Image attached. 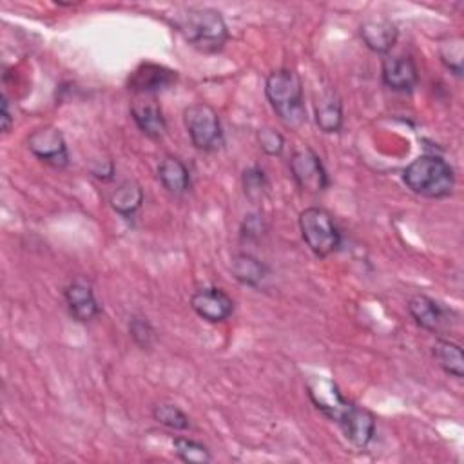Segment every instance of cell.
Instances as JSON below:
<instances>
[{"instance_id":"cell-1","label":"cell","mask_w":464,"mask_h":464,"mask_svg":"<svg viewBox=\"0 0 464 464\" xmlns=\"http://www.w3.org/2000/svg\"><path fill=\"white\" fill-rule=\"evenodd\" d=\"M174 29L198 51L218 53L228 40L223 16L210 7L179 9L170 18Z\"/></svg>"},{"instance_id":"cell-2","label":"cell","mask_w":464,"mask_h":464,"mask_svg":"<svg viewBox=\"0 0 464 464\" xmlns=\"http://www.w3.org/2000/svg\"><path fill=\"white\" fill-rule=\"evenodd\" d=\"M265 94L274 112L288 127H299L306 120L303 82L294 69H277L266 76Z\"/></svg>"},{"instance_id":"cell-3","label":"cell","mask_w":464,"mask_h":464,"mask_svg":"<svg viewBox=\"0 0 464 464\" xmlns=\"http://www.w3.org/2000/svg\"><path fill=\"white\" fill-rule=\"evenodd\" d=\"M402 181L411 192L419 196L440 199L453 192L455 174L451 165L442 158L424 154L406 165L402 170Z\"/></svg>"},{"instance_id":"cell-4","label":"cell","mask_w":464,"mask_h":464,"mask_svg":"<svg viewBox=\"0 0 464 464\" xmlns=\"http://www.w3.org/2000/svg\"><path fill=\"white\" fill-rule=\"evenodd\" d=\"M299 230L317 257L330 256L341 245V232L332 214L321 207H308L299 214Z\"/></svg>"},{"instance_id":"cell-5","label":"cell","mask_w":464,"mask_h":464,"mask_svg":"<svg viewBox=\"0 0 464 464\" xmlns=\"http://www.w3.org/2000/svg\"><path fill=\"white\" fill-rule=\"evenodd\" d=\"M183 123L192 145L198 150L210 152L223 145V129L216 109L198 102L183 111Z\"/></svg>"},{"instance_id":"cell-6","label":"cell","mask_w":464,"mask_h":464,"mask_svg":"<svg viewBox=\"0 0 464 464\" xmlns=\"http://www.w3.org/2000/svg\"><path fill=\"white\" fill-rule=\"evenodd\" d=\"M306 393H308L312 404L324 417H328L330 420H335L337 424L343 420V417L346 415V411L353 404L352 401L343 397L339 386L332 379L321 377V375L308 377Z\"/></svg>"},{"instance_id":"cell-7","label":"cell","mask_w":464,"mask_h":464,"mask_svg":"<svg viewBox=\"0 0 464 464\" xmlns=\"http://www.w3.org/2000/svg\"><path fill=\"white\" fill-rule=\"evenodd\" d=\"M288 167L292 178L303 190L317 194L328 187V174L321 163V158L310 147L297 149L290 156Z\"/></svg>"},{"instance_id":"cell-8","label":"cell","mask_w":464,"mask_h":464,"mask_svg":"<svg viewBox=\"0 0 464 464\" xmlns=\"http://www.w3.org/2000/svg\"><path fill=\"white\" fill-rule=\"evenodd\" d=\"M27 149L44 163L63 169L69 163V152L62 132L56 127L45 125L34 129L27 136Z\"/></svg>"},{"instance_id":"cell-9","label":"cell","mask_w":464,"mask_h":464,"mask_svg":"<svg viewBox=\"0 0 464 464\" xmlns=\"http://www.w3.org/2000/svg\"><path fill=\"white\" fill-rule=\"evenodd\" d=\"M178 72L152 62L140 63L129 76V89L134 94H156L176 83Z\"/></svg>"},{"instance_id":"cell-10","label":"cell","mask_w":464,"mask_h":464,"mask_svg":"<svg viewBox=\"0 0 464 464\" xmlns=\"http://www.w3.org/2000/svg\"><path fill=\"white\" fill-rule=\"evenodd\" d=\"M190 306L201 319L208 323H221L230 317L234 301L225 290L218 286H205L192 294Z\"/></svg>"},{"instance_id":"cell-11","label":"cell","mask_w":464,"mask_h":464,"mask_svg":"<svg viewBox=\"0 0 464 464\" xmlns=\"http://www.w3.org/2000/svg\"><path fill=\"white\" fill-rule=\"evenodd\" d=\"M130 116L138 129L150 140L163 138L167 123L161 112V107L152 94H136L130 103Z\"/></svg>"},{"instance_id":"cell-12","label":"cell","mask_w":464,"mask_h":464,"mask_svg":"<svg viewBox=\"0 0 464 464\" xmlns=\"http://www.w3.org/2000/svg\"><path fill=\"white\" fill-rule=\"evenodd\" d=\"M381 76L386 87L399 92L411 91L419 82V71L411 56L397 54V56H386L382 60Z\"/></svg>"},{"instance_id":"cell-13","label":"cell","mask_w":464,"mask_h":464,"mask_svg":"<svg viewBox=\"0 0 464 464\" xmlns=\"http://www.w3.org/2000/svg\"><path fill=\"white\" fill-rule=\"evenodd\" d=\"M339 426L344 431V437L357 448H366L375 433V417L370 410L357 406L355 402L350 406Z\"/></svg>"},{"instance_id":"cell-14","label":"cell","mask_w":464,"mask_h":464,"mask_svg":"<svg viewBox=\"0 0 464 464\" xmlns=\"http://www.w3.org/2000/svg\"><path fill=\"white\" fill-rule=\"evenodd\" d=\"M63 295H65L69 314L72 315L74 321L87 323L98 315L100 312L98 301L91 286L85 285L83 281H72L71 285H67L63 290Z\"/></svg>"},{"instance_id":"cell-15","label":"cell","mask_w":464,"mask_h":464,"mask_svg":"<svg viewBox=\"0 0 464 464\" xmlns=\"http://www.w3.org/2000/svg\"><path fill=\"white\" fill-rule=\"evenodd\" d=\"M397 36L399 31L395 24H392L386 18H372L362 22L361 25V38L364 45L377 54H386L388 51H392V47L397 42Z\"/></svg>"},{"instance_id":"cell-16","label":"cell","mask_w":464,"mask_h":464,"mask_svg":"<svg viewBox=\"0 0 464 464\" xmlns=\"http://www.w3.org/2000/svg\"><path fill=\"white\" fill-rule=\"evenodd\" d=\"M408 312L415 323L430 332H439L446 321V310L431 297L424 294H415L408 301Z\"/></svg>"},{"instance_id":"cell-17","label":"cell","mask_w":464,"mask_h":464,"mask_svg":"<svg viewBox=\"0 0 464 464\" xmlns=\"http://www.w3.org/2000/svg\"><path fill=\"white\" fill-rule=\"evenodd\" d=\"M158 179L170 194L181 196L190 187V174L187 165L176 156H165L158 165Z\"/></svg>"},{"instance_id":"cell-18","label":"cell","mask_w":464,"mask_h":464,"mask_svg":"<svg viewBox=\"0 0 464 464\" xmlns=\"http://www.w3.org/2000/svg\"><path fill=\"white\" fill-rule=\"evenodd\" d=\"M230 272L236 281H239L245 286H259L261 281L266 277L268 268L263 261L254 257L252 254H236L230 263Z\"/></svg>"},{"instance_id":"cell-19","label":"cell","mask_w":464,"mask_h":464,"mask_svg":"<svg viewBox=\"0 0 464 464\" xmlns=\"http://www.w3.org/2000/svg\"><path fill=\"white\" fill-rule=\"evenodd\" d=\"M315 121L323 132H339L343 127V103L335 92L328 91L315 102Z\"/></svg>"},{"instance_id":"cell-20","label":"cell","mask_w":464,"mask_h":464,"mask_svg":"<svg viewBox=\"0 0 464 464\" xmlns=\"http://www.w3.org/2000/svg\"><path fill=\"white\" fill-rule=\"evenodd\" d=\"M109 203L120 216L130 218L143 203V190L136 181L125 179L112 190Z\"/></svg>"},{"instance_id":"cell-21","label":"cell","mask_w":464,"mask_h":464,"mask_svg":"<svg viewBox=\"0 0 464 464\" xmlns=\"http://www.w3.org/2000/svg\"><path fill=\"white\" fill-rule=\"evenodd\" d=\"M433 357L437 364L450 375L462 379L464 375V353L462 348L450 339H437L433 344Z\"/></svg>"},{"instance_id":"cell-22","label":"cell","mask_w":464,"mask_h":464,"mask_svg":"<svg viewBox=\"0 0 464 464\" xmlns=\"http://www.w3.org/2000/svg\"><path fill=\"white\" fill-rule=\"evenodd\" d=\"M174 453L183 460V462H194V464H207L212 460V455L208 448L198 440L187 439V437H176L172 440Z\"/></svg>"},{"instance_id":"cell-23","label":"cell","mask_w":464,"mask_h":464,"mask_svg":"<svg viewBox=\"0 0 464 464\" xmlns=\"http://www.w3.org/2000/svg\"><path fill=\"white\" fill-rule=\"evenodd\" d=\"M152 417L156 422H160L165 428L183 431L190 426V420L185 411H181L178 406L170 402H160L152 408Z\"/></svg>"},{"instance_id":"cell-24","label":"cell","mask_w":464,"mask_h":464,"mask_svg":"<svg viewBox=\"0 0 464 464\" xmlns=\"http://www.w3.org/2000/svg\"><path fill=\"white\" fill-rule=\"evenodd\" d=\"M439 56L440 62L455 74H462V60H464V47L460 36H450L439 44Z\"/></svg>"},{"instance_id":"cell-25","label":"cell","mask_w":464,"mask_h":464,"mask_svg":"<svg viewBox=\"0 0 464 464\" xmlns=\"http://www.w3.org/2000/svg\"><path fill=\"white\" fill-rule=\"evenodd\" d=\"M266 187H268V183H266V176H265L263 169L250 167L243 172V190L250 201H254V203L259 201L265 196Z\"/></svg>"},{"instance_id":"cell-26","label":"cell","mask_w":464,"mask_h":464,"mask_svg":"<svg viewBox=\"0 0 464 464\" xmlns=\"http://www.w3.org/2000/svg\"><path fill=\"white\" fill-rule=\"evenodd\" d=\"M129 335L134 341V344H138L141 350H145V348L152 346V343L156 339V330L145 317L134 315L129 323Z\"/></svg>"},{"instance_id":"cell-27","label":"cell","mask_w":464,"mask_h":464,"mask_svg":"<svg viewBox=\"0 0 464 464\" xmlns=\"http://www.w3.org/2000/svg\"><path fill=\"white\" fill-rule=\"evenodd\" d=\"M257 141H259L261 150L266 152L268 156H279L283 152V147H285L283 136L277 130L270 129V127H265V129L257 130Z\"/></svg>"},{"instance_id":"cell-28","label":"cell","mask_w":464,"mask_h":464,"mask_svg":"<svg viewBox=\"0 0 464 464\" xmlns=\"http://www.w3.org/2000/svg\"><path fill=\"white\" fill-rule=\"evenodd\" d=\"M13 125V116L9 112V100L5 94H2V130L7 132Z\"/></svg>"}]
</instances>
